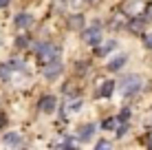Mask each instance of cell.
Here are the masks:
<instances>
[{"label": "cell", "instance_id": "16", "mask_svg": "<svg viewBox=\"0 0 152 150\" xmlns=\"http://www.w3.org/2000/svg\"><path fill=\"white\" fill-rule=\"evenodd\" d=\"M117 119H106V121H104L102 124V128H104V130H115V128H117Z\"/></svg>", "mask_w": 152, "mask_h": 150}, {"label": "cell", "instance_id": "24", "mask_svg": "<svg viewBox=\"0 0 152 150\" xmlns=\"http://www.w3.org/2000/svg\"><path fill=\"white\" fill-rule=\"evenodd\" d=\"M7 4H9V0H0V9H2V7H7Z\"/></svg>", "mask_w": 152, "mask_h": 150}, {"label": "cell", "instance_id": "5", "mask_svg": "<svg viewBox=\"0 0 152 150\" xmlns=\"http://www.w3.org/2000/svg\"><path fill=\"white\" fill-rule=\"evenodd\" d=\"M95 130H97V126L95 124H84V126H80V130H77V139H80L82 143H86V141H91L93 137H95Z\"/></svg>", "mask_w": 152, "mask_h": 150}, {"label": "cell", "instance_id": "19", "mask_svg": "<svg viewBox=\"0 0 152 150\" xmlns=\"http://www.w3.org/2000/svg\"><path fill=\"white\" fill-rule=\"evenodd\" d=\"M82 24H84L82 15H75V18H71V27H75V29H82Z\"/></svg>", "mask_w": 152, "mask_h": 150}, {"label": "cell", "instance_id": "8", "mask_svg": "<svg viewBox=\"0 0 152 150\" xmlns=\"http://www.w3.org/2000/svg\"><path fill=\"white\" fill-rule=\"evenodd\" d=\"M115 46H117V42H115V40H108V42H104V44H99V46H97L95 55H99V58H104V55H108L110 51H115Z\"/></svg>", "mask_w": 152, "mask_h": 150}, {"label": "cell", "instance_id": "23", "mask_svg": "<svg viewBox=\"0 0 152 150\" xmlns=\"http://www.w3.org/2000/svg\"><path fill=\"white\" fill-rule=\"evenodd\" d=\"M97 148H99V150H108V148H110V143H108V141H99Z\"/></svg>", "mask_w": 152, "mask_h": 150}, {"label": "cell", "instance_id": "25", "mask_svg": "<svg viewBox=\"0 0 152 150\" xmlns=\"http://www.w3.org/2000/svg\"><path fill=\"white\" fill-rule=\"evenodd\" d=\"M148 146H150V148H152V135H150V137H148Z\"/></svg>", "mask_w": 152, "mask_h": 150}, {"label": "cell", "instance_id": "11", "mask_svg": "<svg viewBox=\"0 0 152 150\" xmlns=\"http://www.w3.org/2000/svg\"><path fill=\"white\" fill-rule=\"evenodd\" d=\"M82 108V100H69L64 104V117L69 115V113H75V110H80Z\"/></svg>", "mask_w": 152, "mask_h": 150}, {"label": "cell", "instance_id": "7", "mask_svg": "<svg viewBox=\"0 0 152 150\" xmlns=\"http://www.w3.org/2000/svg\"><path fill=\"white\" fill-rule=\"evenodd\" d=\"M13 22H15V27H18L20 31H22V29H29L31 24H33V15H31V13H18Z\"/></svg>", "mask_w": 152, "mask_h": 150}, {"label": "cell", "instance_id": "2", "mask_svg": "<svg viewBox=\"0 0 152 150\" xmlns=\"http://www.w3.org/2000/svg\"><path fill=\"white\" fill-rule=\"evenodd\" d=\"M141 86H143V80L139 75H126L121 80V93L124 95H134V93L141 91Z\"/></svg>", "mask_w": 152, "mask_h": 150}, {"label": "cell", "instance_id": "9", "mask_svg": "<svg viewBox=\"0 0 152 150\" xmlns=\"http://www.w3.org/2000/svg\"><path fill=\"white\" fill-rule=\"evenodd\" d=\"M2 139H4L7 146H20V143H22V135H20V132H7Z\"/></svg>", "mask_w": 152, "mask_h": 150}, {"label": "cell", "instance_id": "18", "mask_svg": "<svg viewBox=\"0 0 152 150\" xmlns=\"http://www.w3.org/2000/svg\"><path fill=\"white\" fill-rule=\"evenodd\" d=\"M141 9H143V4H141V2H132V4H130V7L128 9H126V11H128V13H137V11H141Z\"/></svg>", "mask_w": 152, "mask_h": 150}, {"label": "cell", "instance_id": "17", "mask_svg": "<svg viewBox=\"0 0 152 150\" xmlns=\"http://www.w3.org/2000/svg\"><path fill=\"white\" fill-rule=\"evenodd\" d=\"M27 44H29V38H27V35H18V40H15V46H18V49H24Z\"/></svg>", "mask_w": 152, "mask_h": 150}, {"label": "cell", "instance_id": "3", "mask_svg": "<svg viewBox=\"0 0 152 150\" xmlns=\"http://www.w3.org/2000/svg\"><path fill=\"white\" fill-rule=\"evenodd\" d=\"M82 35H84V42H88V44H99V40H102V27H99L97 22H93L91 27H86L82 31Z\"/></svg>", "mask_w": 152, "mask_h": 150}, {"label": "cell", "instance_id": "1", "mask_svg": "<svg viewBox=\"0 0 152 150\" xmlns=\"http://www.w3.org/2000/svg\"><path fill=\"white\" fill-rule=\"evenodd\" d=\"M57 55H60V49H57V46L49 44V42L35 44V58H38L42 64H46V62H51V60H57Z\"/></svg>", "mask_w": 152, "mask_h": 150}, {"label": "cell", "instance_id": "20", "mask_svg": "<svg viewBox=\"0 0 152 150\" xmlns=\"http://www.w3.org/2000/svg\"><path fill=\"white\" fill-rule=\"evenodd\" d=\"M128 117H130V110H128V108H124V110L119 113L117 119H119V121H128Z\"/></svg>", "mask_w": 152, "mask_h": 150}, {"label": "cell", "instance_id": "21", "mask_svg": "<svg viewBox=\"0 0 152 150\" xmlns=\"http://www.w3.org/2000/svg\"><path fill=\"white\" fill-rule=\"evenodd\" d=\"M9 66H11L13 71H18V69H22V62H18V60H11V62H9Z\"/></svg>", "mask_w": 152, "mask_h": 150}, {"label": "cell", "instance_id": "10", "mask_svg": "<svg viewBox=\"0 0 152 150\" xmlns=\"http://www.w3.org/2000/svg\"><path fill=\"white\" fill-rule=\"evenodd\" d=\"M126 64V55H117V58H113L110 62H108V71H121V66Z\"/></svg>", "mask_w": 152, "mask_h": 150}, {"label": "cell", "instance_id": "14", "mask_svg": "<svg viewBox=\"0 0 152 150\" xmlns=\"http://www.w3.org/2000/svg\"><path fill=\"white\" fill-rule=\"evenodd\" d=\"M128 29L132 31V33H141V29H143V20L137 18V20H132V22L128 24Z\"/></svg>", "mask_w": 152, "mask_h": 150}, {"label": "cell", "instance_id": "4", "mask_svg": "<svg viewBox=\"0 0 152 150\" xmlns=\"http://www.w3.org/2000/svg\"><path fill=\"white\" fill-rule=\"evenodd\" d=\"M62 75V62L60 60H51L44 64V77L46 80H55Z\"/></svg>", "mask_w": 152, "mask_h": 150}, {"label": "cell", "instance_id": "6", "mask_svg": "<svg viewBox=\"0 0 152 150\" xmlns=\"http://www.w3.org/2000/svg\"><path fill=\"white\" fill-rule=\"evenodd\" d=\"M55 108H57V100L53 95H44L40 100V110L42 113H46V115H49V113H55Z\"/></svg>", "mask_w": 152, "mask_h": 150}, {"label": "cell", "instance_id": "26", "mask_svg": "<svg viewBox=\"0 0 152 150\" xmlns=\"http://www.w3.org/2000/svg\"><path fill=\"white\" fill-rule=\"evenodd\" d=\"M86 2H93V0H86Z\"/></svg>", "mask_w": 152, "mask_h": 150}, {"label": "cell", "instance_id": "12", "mask_svg": "<svg viewBox=\"0 0 152 150\" xmlns=\"http://www.w3.org/2000/svg\"><path fill=\"white\" fill-rule=\"evenodd\" d=\"M113 91H115V82L108 80V82H104V84H102V91H99V95H102V97H110Z\"/></svg>", "mask_w": 152, "mask_h": 150}, {"label": "cell", "instance_id": "22", "mask_svg": "<svg viewBox=\"0 0 152 150\" xmlns=\"http://www.w3.org/2000/svg\"><path fill=\"white\" fill-rule=\"evenodd\" d=\"M143 42H145V46H148V49H152V33H148L143 38Z\"/></svg>", "mask_w": 152, "mask_h": 150}, {"label": "cell", "instance_id": "15", "mask_svg": "<svg viewBox=\"0 0 152 150\" xmlns=\"http://www.w3.org/2000/svg\"><path fill=\"white\" fill-rule=\"evenodd\" d=\"M55 148H75V143H73V137H64L62 141L55 143Z\"/></svg>", "mask_w": 152, "mask_h": 150}, {"label": "cell", "instance_id": "13", "mask_svg": "<svg viewBox=\"0 0 152 150\" xmlns=\"http://www.w3.org/2000/svg\"><path fill=\"white\" fill-rule=\"evenodd\" d=\"M11 75H13V69L9 64H0V80H11Z\"/></svg>", "mask_w": 152, "mask_h": 150}]
</instances>
